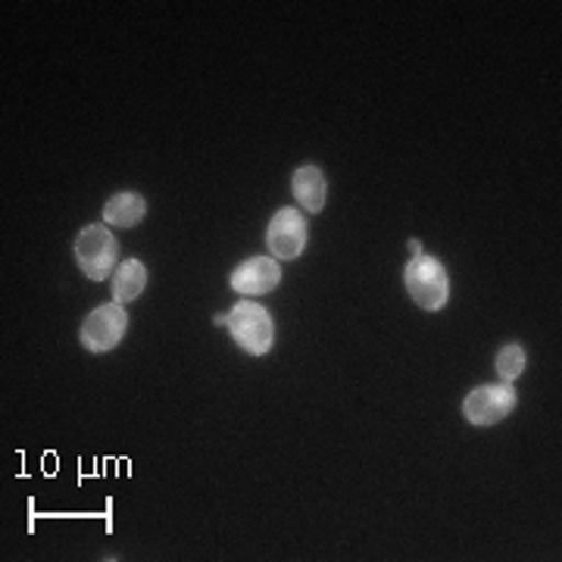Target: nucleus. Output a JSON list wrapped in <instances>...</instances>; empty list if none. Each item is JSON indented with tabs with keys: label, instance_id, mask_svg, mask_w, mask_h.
<instances>
[{
	"label": "nucleus",
	"instance_id": "1",
	"mask_svg": "<svg viewBox=\"0 0 562 562\" xmlns=\"http://www.w3.org/2000/svg\"><path fill=\"white\" fill-rule=\"evenodd\" d=\"M403 281H406V294L413 297V303L428 313H438L450 301V276H447L443 262L431 254H419L406 262Z\"/></svg>",
	"mask_w": 562,
	"mask_h": 562
},
{
	"label": "nucleus",
	"instance_id": "2",
	"mask_svg": "<svg viewBox=\"0 0 562 562\" xmlns=\"http://www.w3.org/2000/svg\"><path fill=\"white\" fill-rule=\"evenodd\" d=\"M228 331L235 344L247 350L250 357H262L272 350L276 341V322L269 316V310L254 301H241L232 306L228 313Z\"/></svg>",
	"mask_w": 562,
	"mask_h": 562
},
{
	"label": "nucleus",
	"instance_id": "3",
	"mask_svg": "<svg viewBox=\"0 0 562 562\" xmlns=\"http://www.w3.org/2000/svg\"><path fill=\"white\" fill-rule=\"evenodd\" d=\"M116 238L110 232V225H88L81 228L76 238V262H79L81 276H88L91 281H106L116 272Z\"/></svg>",
	"mask_w": 562,
	"mask_h": 562
},
{
	"label": "nucleus",
	"instance_id": "4",
	"mask_svg": "<svg viewBox=\"0 0 562 562\" xmlns=\"http://www.w3.org/2000/svg\"><path fill=\"white\" fill-rule=\"evenodd\" d=\"M125 331H128V313L122 310V303H103L81 322L79 341L88 353H106L125 338Z\"/></svg>",
	"mask_w": 562,
	"mask_h": 562
},
{
	"label": "nucleus",
	"instance_id": "5",
	"mask_svg": "<svg viewBox=\"0 0 562 562\" xmlns=\"http://www.w3.org/2000/svg\"><path fill=\"white\" fill-rule=\"evenodd\" d=\"M310 238V225L306 216L294 206H281L279 213L272 216L269 228H266V247L276 260H297Z\"/></svg>",
	"mask_w": 562,
	"mask_h": 562
},
{
	"label": "nucleus",
	"instance_id": "6",
	"mask_svg": "<svg viewBox=\"0 0 562 562\" xmlns=\"http://www.w3.org/2000/svg\"><path fill=\"white\" fill-rule=\"evenodd\" d=\"M516 409V391L513 384H484V387H475L465 401H462V416L479 425V428H487V425H497L509 413Z\"/></svg>",
	"mask_w": 562,
	"mask_h": 562
},
{
	"label": "nucleus",
	"instance_id": "7",
	"mask_svg": "<svg viewBox=\"0 0 562 562\" xmlns=\"http://www.w3.org/2000/svg\"><path fill=\"white\" fill-rule=\"evenodd\" d=\"M228 284L244 297H262L281 284V262L276 257H250L232 272Z\"/></svg>",
	"mask_w": 562,
	"mask_h": 562
},
{
	"label": "nucleus",
	"instance_id": "8",
	"mask_svg": "<svg viewBox=\"0 0 562 562\" xmlns=\"http://www.w3.org/2000/svg\"><path fill=\"white\" fill-rule=\"evenodd\" d=\"M291 191L294 201L301 203L306 213H322L325 206V194H328V181L319 166H301L291 179Z\"/></svg>",
	"mask_w": 562,
	"mask_h": 562
},
{
	"label": "nucleus",
	"instance_id": "9",
	"mask_svg": "<svg viewBox=\"0 0 562 562\" xmlns=\"http://www.w3.org/2000/svg\"><path fill=\"white\" fill-rule=\"evenodd\" d=\"M144 216H147V203L135 191H122L103 206V225H110V228H132Z\"/></svg>",
	"mask_w": 562,
	"mask_h": 562
},
{
	"label": "nucleus",
	"instance_id": "10",
	"mask_svg": "<svg viewBox=\"0 0 562 562\" xmlns=\"http://www.w3.org/2000/svg\"><path fill=\"white\" fill-rule=\"evenodd\" d=\"M110 284H113V301L116 303L138 301L140 291L147 288V266L140 260H122L116 272L110 276Z\"/></svg>",
	"mask_w": 562,
	"mask_h": 562
},
{
	"label": "nucleus",
	"instance_id": "11",
	"mask_svg": "<svg viewBox=\"0 0 562 562\" xmlns=\"http://www.w3.org/2000/svg\"><path fill=\"white\" fill-rule=\"evenodd\" d=\"M528 366V357H525L522 344H506L501 353H497V375L501 382H516Z\"/></svg>",
	"mask_w": 562,
	"mask_h": 562
},
{
	"label": "nucleus",
	"instance_id": "12",
	"mask_svg": "<svg viewBox=\"0 0 562 562\" xmlns=\"http://www.w3.org/2000/svg\"><path fill=\"white\" fill-rule=\"evenodd\" d=\"M409 250H413V257H419V254H422V244H419V241H409Z\"/></svg>",
	"mask_w": 562,
	"mask_h": 562
},
{
	"label": "nucleus",
	"instance_id": "13",
	"mask_svg": "<svg viewBox=\"0 0 562 562\" xmlns=\"http://www.w3.org/2000/svg\"><path fill=\"white\" fill-rule=\"evenodd\" d=\"M213 322H216V325H228V313H222V316H216Z\"/></svg>",
	"mask_w": 562,
	"mask_h": 562
}]
</instances>
